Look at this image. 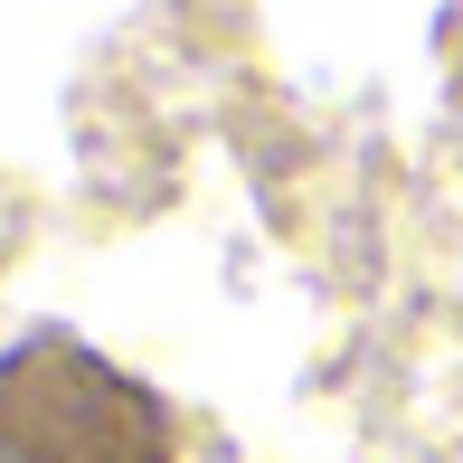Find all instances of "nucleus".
I'll list each match as a JSON object with an SVG mask.
<instances>
[{"instance_id": "obj_1", "label": "nucleus", "mask_w": 463, "mask_h": 463, "mask_svg": "<svg viewBox=\"0 0 463 463\" xmlns=\"http://www.w3.org/2000/svg\"><path fill=\"white\" fill-rule=\"evenodd\" d=\"M0 463H171V407L76 331L0 350Z\"/></svg>"}]
</instances>
